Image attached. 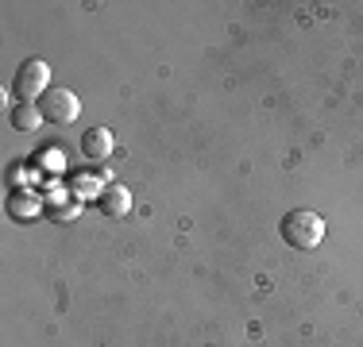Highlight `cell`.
I'll use <instances>...</instances> for the list:
<instances>
[{
  "label": "cell",
  "mask_w": 363,
  "mask_h": 347,
  "mask_svg": "<svg viewBox=\"0 0 363 347\" xmlns=\"http://www.w3.org/2000/svg\"><path fill=\"white\" fill-rule=\"evenodd\" d=\"M279 232L294 251H313L325 239V220L317 212H309V208H294V212L282 216Z\"/></svg>",
  "instance_id": "obj_1"
},
{
  "label": "cell",
  "mask_w": 363,
  "mask_h": 347,
  "mask_svg": "<svg viewBox=\"0 0 363 347\" xmlns=\"http://www.w3.org/2000/svg\"><path fill=\"white\" fill-rule=\"evenodd\" d=\"M47 89H50V66L43 62V58H28V62L16 69V97L23 104L43 101Z\"/></svg>",
  "instance_id": "obj_2"
},
{
  "label": "cell",
  "mask_w": 363,
  "mask_h": 347,
  "mask_svg": "<svg viewBox=\"0 0 363 347\" xmlns=\"http://www.w3.org/2000/svg\"><path fill=\"white\" fill-rule=\"evenodd\" d=\"M39 112H43V120H50V124H74L77 112H82V101H77L74 89L55 85V89H47V97L39 101Z\"/></svg>",
  "instance_id": "obj_3"
},
{
  "label": "cell",
  "mask_w": 363,
  "mask_h": 347,
  "mask_svg": "<svg viewBox=\"0 0 363 347\" xmlns=\"http://www.w3.org/2000/svg\"><path fill=\"white\" fill-rule=\"evenodd\" d=\"M82 154L89 162H105L112 154V132L108 127H89V132L82 135Z\"/></svg>",
  "instance_id": "obj_4"
},
{
  "label": "cell",
  "mask_w": 363,
  "mask_h": 347,
  "mask_svg": "<svg viewBox=\"0 0 363 347\" xmlns=\"http://www.w3.org/2000/svg\"><path fill=\"white\" fill-rule=\"evenodd\" d=\"M97 205H101V212H105V216H124L128 208H132V193H128L120 181H112V186L101 189Z\"/></svg>",
  "instance_id": "obj_5"
},
{
  "label": "cell",
  "mask_w": 363,
  "mask_h": 347,
  "mask_svg": "<svg viewBox=\"0 0 363 347\" xmlns=\"http://www.w3.org/2000/svg\"><path fill=\"white\" fill-rule=\"evenodd\" d=\"M12 124L20 127V132H35V127L43 124V112H39V104H20V108L12 112Z\"/></svg>",
  "instance_id": "obj_6"
}]
</instances>
